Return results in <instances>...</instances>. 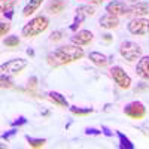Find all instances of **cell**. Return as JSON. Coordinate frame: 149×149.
<instances>
[{
	"instance_id": "cell-1",
	"label": "cell",
	"mask_w": 149,
	"mask_h": 149,
	"mask_svg": "<svg viewBox=\"0 0 149 149\" xmlns=\"http://www.w3.org/2000/svg\"><path fill=\"white\" fill-rule=\"evenodd\" d=\"M82 57H84V49L79 45H66V46L57 48L52 54H49L46 57V60L51 66L57 67L61 64L73 63L76 60H81Z\"/></svg>"
},
{
	"instance_id": "cell-2",
	"label": "cell",
	"mask_w": 149,
	"mask_h": 149,
	"mask_svg": "<svg viewBox=\"0 0 149 149\" xmlns=\"http://www.w3.org/2000/svg\"><path fill=\"white\" fill-rule=\"evenodd\" d=\"M48 26H49V19L45 15H39V17H34L33 19H30V22H27L22 27L21 33L26 37H34V36H39L40 33H43L48 29Z\"/></svg>"
},
{
	"instance_id": "cell-3",
	"label": "cell",
	"mask_w": 149,
	"mask_h": 149,
	"mask_svg": "<svg viewBox=\"0 0 149 149\" xmlns=\"http://www.w3.org/2000/svg\"><path fill=\"white\" fill-rule=\"evenodd\" d=\"M119 52L127 61H136L142 57V48L134 42H124L119 48Z\"/></svg>"
},
{
	"instance_id": "cell-4",
	"label": "cell",
	"mask_w": 149,
	"mask_h": 149,
	"mask_svg": "<svg viewBox=\"0 0 149 149\" xmlns=\"http://www.w3.org/2000/svg\"><path fill=\"white\" fill-rule=\"evenodd\" d=\"M110 74H112V78H113V81L118 84L119 88H122V90L130 88V85H131V78L125 73V70H124L122 67L113 66V67L110 69Z\"/></svg>"
},
{
	"instance_id": "cell-5",
	"label": "cell",
	"mask_w": 149,
	"mask_h": 149,
	"mask_svg": "<svg viewBox=\"0 0 149 149\" xmlns=\"http://www.w3.org/2000/svg\"><path fill=\"white\" fill-rule=\"evenodd\" d=\"M128 31L131 34H137V36H146L149 33V21L137 17L128 22Z\"/></svg>"
},
{
	"instance_id": "cell-6",
	"label": "cell",
	"mask_w": 149,
	"mask_h": 149,
	"mask_svg": "<svg viewBox=\"0 0 149 149\" xmlns=\"http://www.w3.org/2000/svg\"><path fill=\"white\" fill-rule=\"evenodd\" d=\"M26 67H27V60L15 58V60H10V61H8V63L2 64V72L5 74H18Z\"/></svg>"
},
{
	"instance_id": "cell-7",
	"label": "cell",
	"mask_w": 149,
	"mask_h": 149,
	"mask_svg": "<svg viewBox=\"0 0 149 149\" xmlns=\"http://www.w3.org/2000/svg\"><path fill=\"white\" fill-rule=\"evenodd\" d=\"M124 113L133 119H142L146 115V107L140 102H133L124 107Z\"/></svg>"
},
{
	"instance_id": "cell-8",
	"label": "cell",
	"mask_w": 149,
	"mask_h": 149,
	"mask_svg": "<svg viewBox=\"0 0 149 149\" xmlns=\"http://www.w3.org/2000/svg\"><path fill=\"white\" fill-rule=\"evenodd\" d=\"M127 10H128V8L125 6V3L119 2V0H113V2H110V3L106 5V12H107V14L115 15V17L127 14Z\"/></svg>"
},
{
	"instance_id": "cell-9",
	"label": "cell",
	"mask_w": 149,
	"mask_h": 149,
	"mask_svg": "<svg viewBox=\"0 0 149 149\" xmlns=\"http://www.w3.org/2000/svg\"><path fill=\"white\" fill-rule=\"evenodd\" d=\"M91 40H93V33H91L90 30H81V31H78L74 36H72V42H73L74 45H79V46L88 45Z\"/></svg>"
},
{
	"instance_id": "cell-10",
	"label": "cell",
	"mask_w": 149,
	"mask_h": 149,
	"mask_svg": "<svg viewBox=\"0 0 149 149\" xmlns=\"http://www.w3.org/2000/svg\"><path fill=\"white\" fill-rule=\"evenodd\" d=\"M136 73L139 74L142 79H149V57H140L137 67H136Z\"/></svg>"
},
{
	"instance_id": "cell-11",
	"label": "cell",
	"mask_w": 149,
	"mask_h": 149,
	"mask_svg": "<svg viewBox=\"0 0 149 149\" xmlns=\"http://www.w3.org/2000/svg\"><path fill=\"white\" fill-rule=\"evenodd\" d=\"M94 14H95V9H94V8H91V6H88V5H81V6L76 8V18H74V22L81 24V22L85 19V17L94 15Z\"/></svg>"
},
{
	"instance_id": "cell-12",
	"label": "cell",
	"mask_w": 149,
	"mask_h": 149,
	"mask_svg": "<svg viewBox=\"0 0 149 149\" xmlns=\"http://www.w3.org/2000/svg\"><path fill=\"white\" fill-rule=\"evenodd\" d=\"M98 22H100V26H102L103 29H107V30H110V29H116V27L119 26V19H118V17L112 15V14H106V15H103L100 19H98Z\"/></svg>"
},
{
	"instance_id": "cell-13",
	"label": "cell",
	"mask_w": 149,
	"mask_h": 149,
	"mask_svg": "<svg viewBox=\"0 0 149 149\" xmlns=\"http://www.w3.org/2000/svg\"><path fill=\"white\" fill-rule=\"evenodd\" d=\"M127 14H133L136 17H145L149 14V5L145 2H139V3H134L133 6L128 8Z\"/></svg>"
},
{
	"instance_id": "cell-14",
	"label": "cell",
	"mask_w": 149,
	"mask_h": 149,
	"mask_svg": "<svg viewBox=\"0 0 149 149\" xmlns=\"http://www.w3.org/2000/svg\"><path fill=\"white\" fill-rule=\"evenodd\" d=\"M43 0H30V2L26 5V8L22 9V17H30L31 14H34V12L39 9V6L42 5Z\"/></svg>"
},
{
	"instance_id": "cell-15",
	"label": "cell",
	"mask_w": 149,
	"mask_h": 149,
	"mask_svg": "<svg viewBox=\"0 0 149 149\" xmlns=\"http://www.w3.org/2000/svg\"><path fill=\"white\" fill-rule=\"evenodd\" d=\"M90 60L93 61V63L95 64V66H100V67H104L106 64H107V57L104 55V54H102V52H90Z\"/></svg>"
},
{
	"instance_id": "cell-16",
	"label": "cell",
	"mask_w": 149,
	"mask_h": 149,
	"mask_svg": "<svg viewBox=\"0 0 149 149\" xmlns=\"http://www.w3.org/2000/svg\"><path fill=\"white\" fill-rule=\"evenodd\" d=\"M49 95V98L54 102V103H57L58 106H63V107H67V100H66V97L64 95H61L60 93H55V91H51L48 94Z\"/></svg>"
},
{
	"instance_id": "cell-17",
	"label": "cell",
	"mask_w": 149,
	"mask_h": 149,
	"mask_svg": "<svg viewBox=\"0 0 149 149\" xmlns=\"http://www.w3.org/2000/svg\"><path fill=\"white\" fill-rule=\"evenodd\" d=\"M66 8V3L63 0H54V2L49 5V12H52V14H60V12H63V9Z\"/></svg>"
},
{
	"instance_id": "cell-18",
	"label": "cell",
	"mask_w": 149,
	"mask_h": 149,
	"mask_svg": "<svg viewBox=\"0 0 149 149\" xmlns=\"http://www.w3.org/2000/svg\"><path fill=\"white\" fill-rule=\"evenodd\" d=\"M3 43L8 48H15V46L19 45V39H18V36H9V37H6V39L3 40Z\"/></svg>"
},
{
	"instance_id": "cell-19",
	"label": "cell",
	"mask_w": 149,
	"mask_h": 149,
	"mask_svg": "<svg viewBox=\"0 0 149 149\" xmlns=\"http://www.w3.org/2000/svg\"><path fill=\"white\" fill-rule=\"evenodd\" d=\"M70 112L72 113H74V115H81V116H85V115H90L91 112H93V109H81V107H76V106H72L70 107Z\"/></svg>"
},
{
	"instance_id": "cell-20",
	"label": "cell",
	"mask_w": 149,
	"mask_h": 149,
	"mask_svg": "<svg viewBox=\"0 0 149 149\" xmlns=\"http://www.w3.org/2000/svg\"><path fill=\"white\" fill-rule=\"evenodd\" d=\"M27 142L31 148H42L46 143L45 139H33V137H30V136H27Z\"/></svg>"
},
{
	"instance_id": "cell-21",
	"label": "cell",
	"mask_w": 149,
	"mask_h": 149,
	"mask_svg": "<svg viewBox=\"0 0 149 149\" xmlns=\"http://www.w3.org/2000/svg\"><path fill=\"white\" fill-rule=\"evenodd\" d=\"M118 137H119V140H121V148H127V149H134V145L124 136L122 133H119L118 131Z\"/></svg>"
},
{
	"instance_id": "cell-22",
	"label": "cell",
	"mask_w": 149,
	"mask_h": 149,
	"mask_svg": "<svg viewBox=\"0 0 149 149\" xmlns=\"http://www.w3.org/2000/svg\"><path fill=\"white\" fill-rule=\"evenodd\" d=\"M15 5V0H0V8H2V14H5L6 10L12 9Z\"/></svg>"
},
{
	"instance_id": "cell-23",
	"label": "cell",
	"mask_w": 149,
	"mask_h": 149,
	"mask_svg": "<svg viewBox=\"0 0 149 149\" xmlns=\"http://www.w3.org/2000/svg\"><path fill=\"white\" fill-rule=\"evenodd\" d=\"M0 86L2 88H12V82H10V79L9 78H6V74L5 73H2V76H0Z\"/></svg>"
},
{
	"instance_id": "cell-24",
	"label": "cell",
	"mask_w": 149,
	"mask_h": 149,
	"mask_svg": "<svg viewBox=\"0 0 149 149\" xmlns=\"http://www.w3.org/2000/svg\"><path fill=\"white\" fill-rule=\"evenodd\" d=\"M61 37H63V31H61V30H57V31H52V33H51L49 39H51L52 42H58Z\"/></svg>"
},
{
	"instance_id": "cell-25",
	"label": "cell",
	"mask_w": 149,
	"mask_h": 149,
	"mask_svg": "<svg viewBox=\"0 0 149 149\" xmlns=\"http://www.w3.org/2000/svg\"><path fill=\"white\" fill-rule=\"evenodd\" d=\"M9 30H10V24L9 22H2L0 24V34L2 36H6Z\"/></svg>"
},
{
	"instance_id": "cell-26",
	"label": "cell",
	"mask_w": 149,
	"mask_h": 149,
	"mask_svg": "<svg viewBox=\"0 0 149 149\" xmlns=\"http://www.w3.org/2000/svg\"><path fill=\"white\" fill-rule=\"evenodd\" d=\"M26 122H27V119H26V118H24V116H19L17 121L12 122V125H14V127H15V125H22V124H26Z\"/></svg>"
},
{
	"instance_id": "cell-27",
	"label": "cell",
	"mask_w": 149,
	"mask_h": 149,
	"mask_svg": "<svg viewBox=\"0 0 149 149\" xmlns=\"http://www.w3.org/2000/svg\"><path fill=\"white\" fill-rule=\"evenodd\" d=\"M36 82H37V79H36V78H31V79L29 81V88L34 90V88H36Z\"/></svg>"
},
{
	"instance_id": "cell-28",
	"label": "cell",
	"mask_w": 149,
	"mask_h": 149,
	"mask_svg": "<svg viewBox=\"0 0 149 149\" xmlns=\"http://www.w3.org/2000/svg\"><path fill=\"white\" fill-rule=\"evenodd\" d=\"M102 131H98L95 128H86V134H100Z\"/></svg>"
},
{
	"instance_id": "cell-29",
	"label": "cell",
	"mask_w": 149,
	"mask_h": 149,
	"mask_svg": "<svg viewBox=\"0 0 149 149\" xmlns=\"http://www.w3.org/2000/svg\"><path fill=\"white\" fill-rule=\"evenodd\" d=\"M3 15H5V17H8V18H12V17H14V9H9V10H6Z\"/></svg>"
},
{
	"instance_id": "cell-30",
	"label": "cell",
	"mask_w": 149,
	"mask_h": 149,
	"mask_svg": "<svg viewBox=\"0 0 149 149\" xmlns=\"http://www.w3.org/2000/svg\"><path fill=\"white\" fill-rule=\"evenodd\" d=\"M12 134H15V130H10L8 134H3V139H8V137H10Z\"/></svg>"
},
{
	"instance_id": "cell-31",
	"label": "cell",
	"mask_w": 149,
	"mask_h": 149,
	"mask_svg": "<svg viewBox=\"0 0 149 149\" xmlns=\"http://www.w3.org/2000/svg\"><path fill=\"white\" fill-rule=\"evenodd\" d=\"M102 130H103V133H104V134H106V136H112V133H110V130H109V128H107V127H103V128H102Z\"/></svg>"
},
{
	"instance_id": "cell-32",
	"label": "cell",
	"mask_w": 149,
	"mask_h": 149,
	"mask_svg": "<svg viewBox=\"0 0 149 149\" xmlns=\"http://www.w3.org/2000/svg\"><path fill=\"white\" fill-rule=\"evenodd\" d=\"M103 40H104V42H110V40H112L110 34H104V36H103Z\"/></svg>"
},
{
	"instance_id": "cell-33",
	"label": "cell",
	"mask_w": 149,
	"mask_h": 149,
	"mask_svg": "<svg viewBox=\"0 0 149 149\" xmlns=\"http://www.w3.org/2000/svg\"><path fill=\"white\" fill-rule=\"evenodd\" d=\"M90 2H91V3H94V5H100V3L103 2V0H90Z\"/></svg>"
},
{
	"instance_id": "cell-34",
	"label": "cell",
	"mask_w": 149,
	"mask_h": 149,
	"mask_svg": "<svg viewBox=\"0 0 149 149\" xmlns=\"http://www.w3.org/2000/svg\"><path fill=\"white\" fill-rule=\"evenodd\" d=\"M27 54H29V55H34V52H33V49H29V51H27Z\"/></svg>"
}]
</instances>
